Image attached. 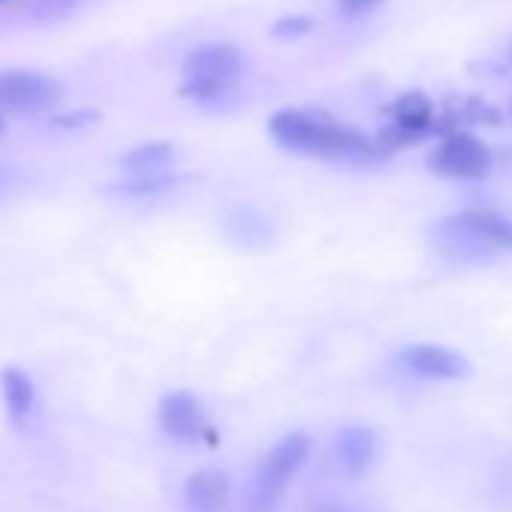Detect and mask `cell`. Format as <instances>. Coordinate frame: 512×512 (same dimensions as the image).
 Segmentation results:
<instances>
[{
  "label": "cell",
  "mask_w": 512,
  "mask_h": 512,
  "mask_svg": "<svg viewBox=\"0 0 512 512\" xmlns=\"http://www.w3.org/2000/svg\"><path fill=\"white\" fill-rule=\"evenodd\" d=\"M269 136L278 148L314 160H380L377 139L320 109H281L269 118Z\"/></svg>",
  "instance_id": "cell-1"
},
{
  "label": "cell",
  "mask_w": 512,
  "mask_h": 512,
  "mask_svg": "<svg viewBox=\"0 0 512 512\" xmlns=\"http://www.w3.org/2000/svg\"><path fill=\"white\" fill-rule=\"evenodd\" d=\"M431 238L452 263H488L512 256V220L485 208H467L443 217L431 229Z\"/></svg>",
  "instance_id": "cell-2"
},
{
  "label": "cell",
  "mask_w": 512,
  "mask_h": 512,
  "mask_svg": "<svg viewBox=\"0 0 512 512\" xmlns=\"http://www.w3.org/2000/svg\"><path fill=\"white\" fill-rule=\"evenodd\" d=\"M311 437L305 431H290L284 434L260 461L244 500V512H272L275 503L281 500L284 488L293 482V476L302 470V464L311 455Z\"/></svg>",
  "instance_id": "cell-3"
},
{
  "label": "cell",
  "mask_w": 512,
  "mask_h": 512,
  "mask_svg": "<svg viewBox=\"0 0 512 512\" xmlns=\"http://www.w3.org/2000/svg\"><path fill=\"white\" fill-rule=\"evenodd\" d=\"M64 85L34 70H0V115H43L61 106Z\"/></svg>",
  "instance_id": "cell-4"
},
{
  "label": "cell",
  "mask_w": 512,
  "mask_h": 512,
  "mask_svg": "<svg viewBox=\"0 0 512 512\" xmlns=\"http://www.w3.org/2000/svg\"><path fill=\"white\" fill-rule=\"evenodd\" d=\"M428 166L443 175V178H455V181H482L491 166H494V154L491 148L473 136V133H449L446 139H440L431 154H428Z\"/></svg>",
  "instance_id": "cell-5"
},
{
  "label": "cell",
  "mask_w": 512,
  "mask_h": 512,
  "mask_svg": "<svg viewBox=\"0 0 512 512\" xmlns=\"http://www.w3.org/2000/svg\"><path fill=\"white\" fill-rule=\"evenodd\" d=\"M386 112H389V124L377 136V145L383 148V154L422 142L434 130V103L422 91H410L398 97L392 106H386Z\"/></svg>",
  "instance_id": "cell-6"
},
{
  "label": "cell",
  "mask_w": 512,
  "mask_h": 512,
  "mask_svg": "<svg viewBox=\"0 0 512 512\" xmlns=\"http://www.w3.org/2000/svg\"><path fill=\"white\" fill-rule=\"evenodd\" d=\"M395 365L425 380H467L473 374V365L458 350L440 344H407L395 353Z\"/></svg>",
  "instance_id": "cell-7"
},
{
  "label": "cell",
  "mask_w": 512,
  "mask_h": 512,
  "mask_svg": "<svg viewBox=\"0 0 512 512\" xmlns=\"http://www.w3.org/2000/svg\"><path fill=\"white\" fill-rule=\"evenodd\" d=\"M157 416H160L163 431H166L172 440H178V443H199L202 437H214L202 401H199L193 392H187V389L166 392V395L160 398Z\"/></svg>",
  "instance_id": "cell-8"
},
{
  "label": "cell",
  "mask_w": 512,
  "mask_h": 512,
  "mask_svg": "<svg viewBox=\"0 0 512 512\" xmlns=\"http://www.w3.org/2000/svg\"><path fill=\"white\" fill-rule=\"evenodd\" d=\"M184 79H214V82H235L244 73V55L232 43H205L187 52L181 64Z\"/></svg>",
  "instance_id": "cell-9"
},
{
  "label": "cell",
  "mask_w": 512,
  "mask_h": 512,
  "mask_svg": "<svg viewBox=\"0 0 512 512\" xmlns=\"http://www.w3.org/2000/svg\"><path fill=\"white\" fill-rule=\"evenodd\" d=\"M335 458L347 476H362L377 458V434L368 425H347L335 437Z\"/></svg>",
  "instance_id": "cell-10"
},
{
  "label": "cell",
  "mask_w": 512,
  "mask_h": 512,
  "mask_svg": "<svg viewBox=\"0 0 512 512\" xmlns=\"http://www.w3.org/2000/svg\"><path fill=\"white\" fill-rule=\"evenodd\" d=\"M229 500V476L220 467H199L184 485V503L190 512H220Z\"/></svg>",
  "instance_id": "cell-11"
},
{
  "label": "cell",
  "mask_w": 512,
  "mask_h": 512,
  "mask_svg": "<svg viewBox=\"0 0 512 512\" xmlns=\"http://www.w3.org/2000/svg\"><path fill=\"white\" fill-rule=\"evenodd\" d=\"M0 392H4V407H7L10 422L16 428H22L31 419L34 404H37L34 380L19 368H4V371H0Z\"/></svg>",
  "instance_id": "cell-12"
},
{
  "label": "cell",
  "mask_w": 512,
  "mask_h": 512,
  "mask_svg": "<svg viewBox=\"0 0 512 512\" xmlns=\"http://www.w3.org/2000/svg\"><path fill=\"white\" fill-rule=\"evenodd\" d=\"M172 160H175V145L172 142H145V145L127 151L118 160V169L124 175H151V172L169 169Z\"/></svg>",
  "instance_id": "cell-13"
},
{
  "label": "cell",
  "mask_w": 512,
  "mask_h": 512,
  "mask_svg": "<svg viewBox=\"0 0 512 512\" xmlns=\"http://www.w3.org/2000/svg\"><path fill=\"white\" fill-rule=\"evenodd\" d=\"M181 178L169 169L163 172H151V175H127V181L115 184V193L127 196V199H151V196H163L169 190H175Z\"/></svg>",
  "instance_id": "cell-14"
},
{
  "label": "cell",
  "mask_w": 512,
  "mask_h": 512,
  "mask_svg": "<svg viewBox=\"0 0 512 512\" xmlns=\"http://www.w3.org/2000/svg\"><path fill=\"white\" fill-rule=\"evenodd\" d=\"M178 94L193 103H220L235 94V82H214V79H184Z\"/></svg>",
  "instance_id": "cell-15"
},
{
  "label": "cell",
  "mask_w": 512,
  "mask_h": 512,
  "mask_svg": "<svg viewBox=\"0 0 512 512\" xmlns=\"http://www.w3.org/2000/svg\"><path fill=\"white\" fill-rule=\"evenodd\" d=\"M311 31H314L311 16H284V19L275 22L272 37L275 40H299V37H308Z\"/></svg>",
  "instance_id": "cell-16"
},
{
  "label": "cell",
  "mask_w": 512,
  "mask_h": 512,
  "mask_svg": "<svg viewBox=\"0 0 512 512\" xmlns=\"http://www.w3.org/2000/svg\"><path fill=\"white\" fill-rule=\"evenodd\" d=\"M338 4V13L347 16V19H362L368 13H374L377 7H383L386 0H335Z\"/></svg>",
  "instance_id": "cell-17"
},
{
  "label": "cell",
  "mask_w": 512,
  "mask_h": 512,
  "mask_svg": "<svg viewBox=\"0 0 512 512\" xmlns=\"http://www.w3.org/2000/svg\"><path fill=\"white\" fill-rule=\"evenodd\" d=\"M79 0H52V4H37V16L40 19H58L61 13H70Z\"/></svg>",
  "instance_id": "cell-18"
},
{
  "label": "cell",
  "mask_w": 512,
  "mask_h": 512,
  "mask_svg": "<svg viewBox=\"0 0 512 512\" xmlns=\"http://www.w3.org/2000/svg\"><path fill=\"white\" fill-rule=\"evenodd\" d=\"M55 121V127H82V124H88V121H97V112H70V115H58V118H52Z\"/></svg>",
  "instance_id": "cell-19"
},
{
  "label": "cell",
  "mask_w": 512,
  "mask_h": 512,
  "mask_svg": "<svg viewBox=\"0 0 512 512\" xmlns=\"http://www.w3.org/2000/svg\"><path fill=\"white\" fill-rule=\"evenodd\" d=\"M320 512H362V509H350V506H335L332 503V506H323Z\"/></svg>",
  "instance_id": "cell-20"
},
{
  "label": "cell",
  "mask_w": 512,
  "mask_h": 512,
  "mask_svg": "<svg viewBox=\"0 0 512 512\" xmlns=\"http://www.w3.org/2000/svg\"><path fill=\"white\" fill-rule=\"evenodd\" d=\"M7 130V124H4V115H0V133H4Z\"/></svg>",
  "instance_id": "cell-21"
},
{
  "label": "cell",
  "mask_w": 512,
  "mask_h": 512,
  "mask_svg": "<svg viewBox=\"0 0 512 512\" xmlns=\"http://www.w3.org/2000/svg\"><path fill=\"white\" fill-rule=\"evenodd\" d=\"M7 181V175H4V169H0V184H4Z\"/></svg>",
  "instance_id": "cell-22"
},
{
  "label": "cell",
  "mask_w": 512,
  "mask_h": 512,
  "mask_svg": "<svg viewBox=\"0 0 512 512\" xmlns=\"http://www.w3.org/2000/svg\"><path fill=\"white\" fill-rule=\"evenodd\" d=\"M0 4H10V0H0Z\"/></svg>",
  "instance_id": "cell-23"
},
{
  "label": "cell",
  "mask_w": 512,
  "mask_h": 512,
  "mask_svg": "<svg viewBox=\"0 0 512 512\" xmlns=\"http://www.w3.org/2000/svg\"><path fill=\"white\" fill-rule=\"evenodd\" d=\"M509 55H512V52H509Z\"/></svg>",
  "instance_id": "cell-24"
}]
</instances>
